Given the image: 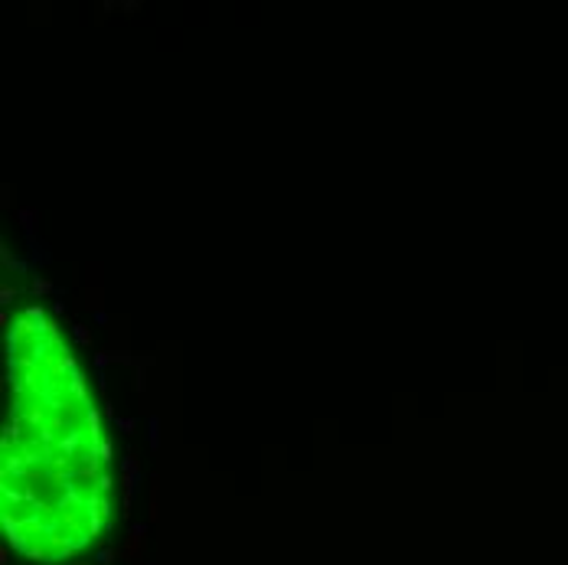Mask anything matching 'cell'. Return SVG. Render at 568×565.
I'll return each instance as SVG.
<instances>
[{"label":"cell","instance_id":"6da1fadb","mask_svg":"<svg viewBox=\"0 0 568 565\" xmlns=\"http://www.w3.org/2000/svg\"><path fill=\"white\" fill-rule=\"evenodd\" d=\"M109 516V461L82 370L59 327L23 307L7 334L0 519L33 563L92 546Z\"/></svg>","mask_w":568,"mask_h":565}]
</instances>
